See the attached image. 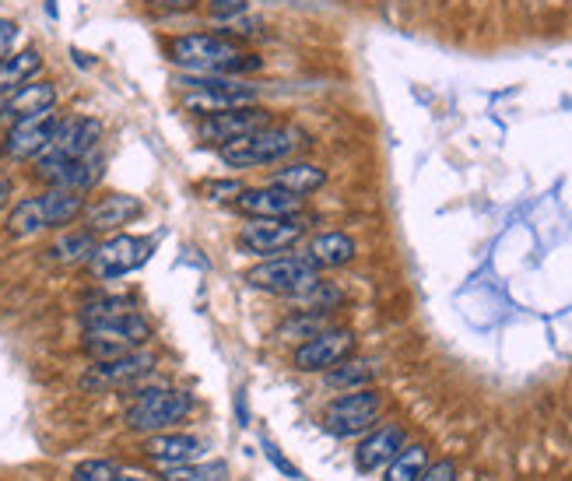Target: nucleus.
Wrapping results in <instances>:
<instances>
[{"label":"nucleus","instance_id":"nucleus-1","mask_svg":"<svg viewBox=\"0 0 572 481\" xmlns=\"http://www.w3.org/2000/svg\"><path fill=\"white\" fill-rule=\"evenodd\" d=\"M165 57L183 74H205V78H246L264 68L257 54L225 36V32H190V36H173L165 43Z\"/></svg>","mask_w":572,"mask_h":481},{"label":"nucleus","instance_id":"nucleus-2","mask_svg":"<svg viewBox=\"0 0 572 481\" xmlns=\"http://www.w3.org/2000/svg\"><path fill=\"white\" fill-rule=\"evenodd\" d=\"M302 148H310L306 130L295 124H271L240 141L222 144L218 155H222V162L232 165V169H260V165H281L295 159Z\"/></svg>","mask_w":572,"mask_h":481},{"label":"nucleus","instance_id":"nucleus-3","mask_svg":"<svg viewBox=\"0 0 572 481\" xmlns=\"http://www.w3.org/2000/svg\"><path fill=\"white\" fill-rule=\"evenodd\" d=\"M176 85L183 89L179 106L190 116H214L229 113L240 106H254L260 92L257 85H249L246 78H205V74H183Z\"/></svg>","mask_w":572,"mask_h":481},{"label":"nucleus","instance_id":"nucleus-4","mask_svg":"<svg viewBox=\"0 0 572 481\" xmlns=\"http://www.w3.org/2000/svg\"><path fill=\"white\" fill-rule=\"evenodd\" d=\"M194 408H197L194 394L176 390V387H155V390L138 394V401H133L124 414V425L130 433H148V436L170 433L173 425L190 419Z\"/></svg>","mask_w":572,"mask_h":481},{"label":"nucleus","instance_id":"nucleus-5","mask_svg":"<svg viewBox=\"0 0 572 481\" xmlns=\"http://www.w3.org/2000/svg\"><path fill=\"white\" fill-rule=\"evenodd\" d=\"M151 338V324L148 317H141L138 309L120 313V317L98 320L85 327V352L92 355V362H109L120 359L127 352H138Z\"/></svg>","mask_w":572,"mask_h":481},{"label":"nucleus","instance_id":"nucleus-6","mask_svg":"<svg viewBox=\"0 0 572 481\" xmlns=\"http://www.w3.org/2000/svg\"><path fill=\"white\" fill-rule=\"evenodd\" d=\"M249 289L257 292H271V295H302L310 285L319 281V268L313 263L310 254H278V257H267L260 260L257 268L246 271Z\"/></svg>","mask_w":572,"mask_h":481},{"label":"nucleus","instance_id":"nucleus-7","mask_svg":"<svg viewBox=\"0 0 572 481\" xmlns=\"http://www.w3.org/2000/svg\"><path fill=\"white\" fill-rule=\"evenodd\" d=\"M386 401L383 394L373 387H359V390H345L341 397H334L324 411V429L334 439H351L362 436L369 429H376L380 414H383Z\"/></svg>","mask_w":572,"mask_h":481},{"label":"nucleus","instance_id":"nucleus-8","mask_svg":"<svg viewBox=\"0 0 572 481\" xmlns=\"http://www.w3.org/2000/svg\"><path fill=\"white\" fill-rule=\"evenodd\" d=\"M103 155L92 152V155H60L54 148H46L36 159H32V176L43 179L46 187H60V190H78V193H89L92 187H98L103 179Z\"/></svg>","mask_w":572,"mask_h":481},{"label":"nucleus","instance_id":"nucleus-9","mask_svg":"<svg viewBox=\"0 0 572 481\" xmlns=\"http://www.w3.org/2000/svg\"><path fill=\"white\" fill-rule=\"evenodd\" d=\"M306 236V219L295 214V219H249L240 228V250L249 257H278L289 254L299 239Z\"/></svg>","mask_w":572,"mask_h":481},{"label":"nucleus","instance_id":"nucleus-10","mask_svg":"<svg viewBox=\"0 0 572 481\" xmlns=\"http://www.w3.org/2000/svg\"><path fill=\"white\" fill-rule=\"evenodd\" d=\"M151 250H155V239L148 236H127V232H116V236H109L106 243L95 246V254L89 257V271L95 278H124L130 271L144 268V263L151 260Z\"/></svg>","mask_w":572,"mask_h":481},{"label":"nucleus","instance_id":"nucleus-11","mask_svg":"<svg viewBox=\"0 0 572 481\" xmlns=\"http://www.w3.org/2000/svg\"><path fill=\"white\" fill-rule=\"evenodd\" d=\"M278 124L275 113L254 103V106H240V109H229V113H214V116H200L197 120V138L205 144H214L222 148L229 141H240L246 134H254V130H264Z\"/></svg>","mask_w":572,"mask_h":481},{"label":"nucleus","instance_id":"nucleus-12","mask_svg":"<svg viewBox=\"0 0 572 481\" xmlns=\"http://www.w3.org/2000/svg\"><path fill=\"white\" fill-rule=\"evenodd\" d=\"M348 355H355V330L348 327H330L324 335H316L310 341L295 344V369L299 373H327L330 366H338Z\"/></svg>","mask_w":572,"mask_h":481},{"label":"nucleus","instance_id":"nucleus-13","mask_svg":"<svg viewBox=\"0 0 572 481\" xmlns=\"http://www.w3.org/2000/svg\"><path fill=\"white\" fill-rule=\"evenodd\" d=\"M54 127H57V109H43V113H28L11 120L8 134H4V155L11 162H32L39 152H46L49 141H54Z\"/></svg>","mask_w":572,"mask_h":481},{"label":"nucleus","instance_id":"nucleus-14","mask_svg":"<svg viewBox=\"0 0 572 481\" xmlns=\"http://www.w3.org/2000/svg\"><path fill=\"white\" fill-rule=\"evenodd\" d=\"M151 369H155V355L151 352H127L120 359H109V362H95V366L81 376V387L85 390H116V387H130L144 379Z\"/></svg>","mask_w":572,"mask_h":481},{"label":"nucleus","instance_id":"nucleus-15","mask_svg":"<svg viewBox=\"0 0 572 481\" xmlns=\"http://www.w3.org/2000/svg\"><path fill=\"white\" fill-rule=\"evenodd\" d=\"M235 208H240L246 219H295V214H306V197L264 184V187L243 190L235 197Z\"/></svg>","mask_w":572,"mask_h":481},{"label":"nucleus","instance_id":"nucleus-16","mask_svg":"<svg viewBox=\"0 0 572 481\" xmlns=\"http://www.w3.org/2000/svg\"><path fill=\"white\" fill-rule=\"evenodd\" d=\"M98 141H103V120H95V116H85V113H71V116H57L49 148L60 155L81 159V155L98 152Z\"/></svg>","mask_w":572,"mask_h":481},{"label":"nucleus","instance_id":"nucleus-17","mask_svg":"<svg viewBox=\"0 0 572 481\" xmlns=\"http://www.w3.org/2000/svg\"><path fill=\"white\" fill-rule=\"evenodd\" d=\"M141 214H144L141 197H133V193H106V197H98L95 204H89L81 219H85V228H92L95 236H103V232H120L133 219H141Z\"/></svg>","mask_w":572,"mask_h":481},{"label":"nucleus","instance_id":"nucleus-18","mask_svg":"<svg viewBox=\"0 0 572 481\" xmlns=\"http://www.w3.org/2000/svg\"><path fill=\"white\" fill-rule=\"evenodd\" d=\"M200 454H205V443H200L197 436H187V433H155L144 443V457L165 471L183 468V464H194Z\"/></svg>","mask_w":572,"mask_h":481},{"label":"nucleus","instance_id":"nucleus-19","mask_svg":"<svg viewBox=\"0 0 572 481\" xmlns=\"http://www.w3.org/2000/svg\"><path fill=\"white\" fill-rule=\"evenodd\" d=\"M404 429L400 425H380V429H373L362 443H359V450H355V468L362 471V474H373V471H380V468H386L397 454H400V446H404Z\"/></svg>","mask_w":572,"mask_h":481},{"label":"nucleus","instance_id":"nucleus-20","mask_svg":"<svg viewBox=\"0 0 572 481\" xmlns=\"http://www.w3.org/2000/svg\"><path fill=\"white\" fill-rule=\"evenodd\" d=\"M267 184L289 190V193H299V197H310V193H316L319 187L327 184V173L319 169V165H313V162H302V159L292 162V159H289V162L278 165Z\"/></svg>","mask_w":572,"mask_h":481},{"label":"nucleus","instance_id":"nucleus-21","mask_svg":"<svg viewBox=\"0 0 572 481\" xmlns=\"http://www.w3.org/2000/svg\"><path fill=\"white\" fill-rule=\"evenodd\" d=\"M306 254L313 257V263L319 271H334V268H345V263L355 260L359 246H355V239L348 236V232L330 228V232H319V236L310 243Z\"/></svg>","mask_w":572,"mask_h":481},{"label":"nucleus","instance_id":"nucleus-22","mask_svg":"<svg viewBox=\"0 0 572 481\" xmlns=\"http://www.w3.org/2000/svg\"><path fill=\"white\" fill-rule=\"evenodd\" d=\"M43 71V54L36 46L19 49V54H8L0 60V98H8L11 92H19L28 81H36V74Z\"/></svg>","mask_w":572,"mask_h":481},{"label":"nucleus","instance_id":"nucleus-23","mask_svg":"<svg viewBox=\"0 0 572 481\" xmlns=\"http://www.w3.org/2000/svg\"><path fill=\"white\" fill-rule=\"evenodd\" d=\"M43 109H57V89L54 81H28L19 92H11L4 98V116L8 120H19L28 113H43Z\"/></svg>","mask_w":572,"mask_h":481},{"label":"nucleus","instance_id":"nucleus-24","mask_svg":"<svg viewBox=\"0 0 572 481\" xmlns=\"http://www.w3.org/2000/svg\"><path fill=\"white\" fill-rule=\"evenodd\" d=\"M376 376H380V369H376L373 359H351V355H348L345 362H338V366H330V369L324 373V387L345 394V390L369 387Z\"/></svg>","mask_w":572,"mask_h":481},{"label":"nucleus","instance_id":"nucleus-25","mask_svg":"<svg viewBox=\"0 0 572 481\" xmlns=\"http://www.w3.org/2000/svg\"><path fill=\"white\" fill-rule=\"evenodd\" d=\"M330 327H338V320H334V309H299L278 327V338L302 344V341H310L316 335H324V330H330Z\"/></svg>","mask_w":572,"mask_h":481},{"label":"nucleus","instance_id":"nucleus-26","mask_svg":"<svg viewBox=\"0 0 572 481\" xmlns=\"http://www.w3.org/2000/svg\"><path fill=\"white\" fill-rule=\"evenodd\" d=\"M95 246H98V236L92 228H63L57 243L49 246V257L57 263H89Z\"/></svg>","mask_w":572,"mask_h":481},{"label":"nucleus","instance_id":"nucleus-27","mask_svg":"<svg viewBox=\"0 0 572 481\" xmlns=\"http://www.w3.org/2000/svg\"><path fill=\"white\" fill-rule=\"evenodd\" d=\"M425 468H429V450H425V446H408V443H404L400 454L386 464L383 481H422Z\"/></svg>","mask_w":572,"mask_h":481},{"label":"nucleus","instance_id":"nucleus-28","mask_svg":"<svg viewBox=\"0 0 572 481\" xmlns=\"http://www.w3.org/2000/svg\"><path fill=\"white\" fill-rule=\"evenodd\" d=\"M138 309L130 303L127 295H106V298H92V303L81 309V324H98V320H109V317H120V313Z\"/></svg>","mask_w":572,"mask_h":481},{"label":"nucleus","instance_id":"nucleus-29","mask_svg":"<svg viewBox=\"0 0 572 481\" xmlns=\"http://www.w3.org/2000/svg\"><path fill=\"white\" fill-rule=\"evenodd\" d=\"M170 481H229L225 464H183L170 471Z\"/></svg>","mask_w":572,"mask_h":481},{"label":"nucleus","instance_id":"nucleus-30","mask_svg":"<svg viewBox=\"0 0 572 481\" xmlns=\"http://www.w3.org/2000/svg\"><path fill=\"white\" fill-rule=\"evenodd\" d=\"M116 474H120V468L113 460H85L74 468V481H113Z\"/></svg>","mask_w":572,"mask_h":481},{"label":"nucleus","instance_id":"nucleus-31","mask_svg":"<svg viewBox=\"0 0 572 481\" xmlns=\"http://www.w3.org/2000/svg\"><path fill=\"white\" fill-rule=\"evenodd\" d=\"M246 187L240 184V179H214V184H208L205 187V193H208V201H235V197H240Z\"/></svg>","mask_w":572,"mask_h":481},{"label":"nucleus","instance_id":"nucleus-32","mask_svg":"<svg viewBox=\"0 0 572 481\" xmlns=\"http://www.w3.org/2000/svg\"><path fill=\"white\" fill-rule=\"evenodd\" d=\"M264 454H267V460H271V464H275V468H278L284 478H292V481H299V478H302V471L295 468V464H292L289 457H284V454L278 450L275 443H264Z\"/></svg>","mask_w":572,"mask_h":481},{"label":"nucleus","instance_id":"nucleus-33","mask_svg":"<svg viewBox=\"0 0 572 481\" xmlns=\"http://www.w3.org/2000/svg\"><path fill=\"white\" fill-rule=\"evenodd\" d=\"M246 8H249V0H208V11L214 19H240Z\"/></svg>","mask_w":572,"mask_h":481},{"label":"nucleus","instance_id":"nucleus-34","mask_svg":"<svg viewBox=\"0 0 572 481\" xmlns=\"http://www.w3.org/2000/svg\"><path fill=\"white\" fill-rule=\"evenodd\" d=\"M148 8L165 11V14H183V11H194L200 0H144Z\"/></svg>","mask_w":572,"mask_h":481},{"label":"nucleus","instance_id":"nucleus-35","mask_svg":"<svg viewBox=\"0 0 572 481\" xmlns=\"http://www.w3.org/2000/svg\"><path fill=\"white\" fill-rule=\"evenodd\" d=\"M422 481H457V468H453V460H440V464H429Z\"/></svg>","mask_w":572,"mask_h":481},{"label":"nucleus","instance_id":"nucleus-36","mask_svg":"<svg viewBox=\"0 0 572 481\" xmlns=\"http://www.w3.org/2000/svg\"><path fill=\"white\" fill-rule=\"evenodd\" d=\"M14 36H19V25L8 22V19H0V60H4V57L11 54Z\"/></svg>","mask_w":572,"mask_h":481},{"label":"nucleus","instance_id":"nucleus-37","mask_svg":"<svg viewBox=\"0 0 572 481\" xmlns=\"http://www.w3.org/2000/svg\"><path fill=\"white\" fill-rule=\"evenodd\" d=\"M8 197H11V179H8V176H0V208L8 204Z\"/></svg>","mask_w":572,"mask_h":481},{"label":"nucleus","instance_id":"nucleus-38","mask_svg":"<svg viewBox=\"0 0 572 481\" xmlns=\"http://www.w3.org/2000/svg\"><path fill=\"white\" fill-rule=\"evenodd\" d=\"M113 481H148V478L144 474H133V471H120Z\"/></svg>","mask_w":572,"mask_h":481},{"label":"nucleus","instance_id":"nucleus-39","mask_svg":"<svg viewBox=\"0 0 572 481\" xmlns=\"http://www.w3.org/2000/svg\"><path fill=\"white\" fill-rule=\"evenodd\" d=\"M46 11H49V14H57V0H46Z\"/></svg>","mask_w":572,"mask_h":481}]
</instances>
